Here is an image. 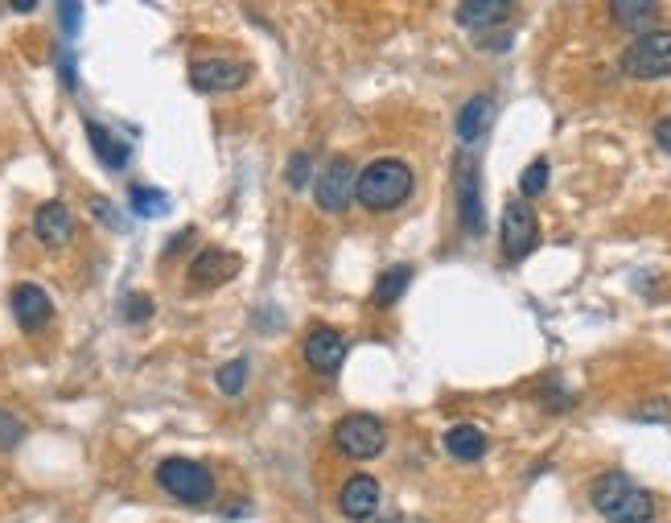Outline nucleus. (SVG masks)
Listing matches in <instances>:
<instances>
[{
	"mask_svg": "<svg viewBox=\"0 0 671 523\" xmlns=\"http://www.w3.org/2000/svg\"><path fill=\"white\" fill-rule=\"evenodd\" d=\"M408 285H412V269H408V264H396V269H388L379 281H375L371 302L375 305H396L400 297H404Z\"/></svg>",
	"mask_w": 671,
	"mask_h": 523,
	"instance_id": "nucleus-20",
	"label": "nucleus"
},
{
	"mask_svg": "<svg viewBox=\"0 0 671 523\" xmlns=\"http://www.w3.org/2000/svg\"><path fill=\"white\" fill-rule=\"evenodd\" d=\"M499 239H502V255H507V260H523V255L540 243V219H535V210H531L523 198H516V203L502 207Z\"/></svg>",
	"mask_w": 671,
	"mask_h": 523,
	"instance_id": "nucleus-6",
	"label": "nucleus"
},
{
	"mask_svg": "<svg viewBox=\"0 0 671 523\" xmlns=\"http://www.w3.org/2000/svg\"><path fill=\"white\" fill-rule=\"evenodd\" d=\"M132 210L141 219H161V215H170V198L153 186H132Z\"/></svg>",
	"mask_w": 671,
	"mask_h": 523,
	"instance_id": "nucleus-21",
	"label": "nucleus"
},
{
	"mask_svg": "<svg viewBox=\"0 0 671 523\" xmlns=\"http://www.w3.org/2000/svg\"><path fill=\"white\" fill-rule=\"evenodd\" d=\"M507 13H511L507 0H466V4H457V25H466V30H490V25H499Z\"/></svg>",
	"mask_w": 671,
	"mask_h": 523,
	"instance_id": "nucleus-16",
	"label": "nucleus"
},
{
	"mask_svg": "<svg viewBox=\"0 0 671 523\" xmlns=\"http://www.w3.org/2000/svg\"><path fill=\"white\" fill-rule=\"evenodd\" d=\"M355 182H359V174H355V161L329 157L326 170L317 174V186H313V194H317V207L329 210V215H338L343 207H350V198H355Z\"/></svg>",
	"mask_w": 671,
	"mask_h": 523,
	"instance_id": "nucleus-7",
	"label": "nucleus"
},
{
	"mask_svg": "<svg viewBox=\"0 0 671 523\" xmlns=\"http://www.w3.org/2000/svg\"><path fill=\"white\" fill-rule=\"evenodd\" d=\"M379 508V482L367 475L346 478L343 494H338V511H343L350 523H367Z\"/></svg>",
	"mask_w": 671,
	"mask_h": 523,
	"instance_id": "nucleus-13",
	"label": "nucleus"
},
{
	"mask_svg": "<svg viewBox=\"0 0 671 523\" xmlns=\"http://www.w3.org/2000/svg\"><path fill=\"white\" fill-rule=\"evenodd\" d=\"M519 190H523V203L528 198H540L548 190V161H531L523 177H519Z\"/></svg>",
	"mask_w": 671,
	"mask_h": 523,
	"instance_id": "nucleus-23",
	"label": "nucleus"
},
{
	"mask_svg": "<svg viewBox=\"0 0 671 523\" xmlns=\"http://www.w3.org/2000/svg\"><path fill=\"white\" fill-rule=\"evenodd\" d=\"M656 141H659V149H668L671 153V116L656 124Z\"/></svg>",
	"mask_w": 671,
	"mask_h": 523,
	"instance_id": "nucleus-29",
	"label": "nucleus"
},
{
	"mask_svg": "<svg viewBox=\"0 0 671 523\" xmlns=\"http://www.w3.org/2000/svg\"><path fill=\"white\" fill-rule=\"evenodd\" d=\"M87 207H91V215L99 222H104V227H111V231H125L128 222H125V215H120V210L111 207L108 198H91V203H87Z\"/></svg>",
	"mask_w": 671,
	"mask_h": 523,
	"instance_id": "nucleus-24",
	"label": "nucleus"
},
{
	"mask_svg": "<svg viewBox=\"0 0 671 523\" xmlns=\"http://www.w3.org/2000/svg\"><path fill=\"white\" fill-rule=\"evenodd\" d=\"M215 383H219L223 396H239V392L248 388V359L239 355V359H231V363H223L219 375H215Z\"/></svg>",
	"mask_w": 671,
	"mask_h": 523,
	"instance_id": "nucleus-22",
	"label": "nucleus"
},
{
	"mask_svg": "<svg viewBox=\"0 0 671 523\" xmlns=\"http://www.w3.org/2000/svg\"><path fill=\"white\" fill-rule=\"evenodd\" d=\"M334 445H338V454L346 458H359V461H371L383 454V445H388V433L383 425L367 413H350L343 416L338 425H334Z\"/></svg>",
	"mask_w": 671,
	"mask_h": 523,
	"instance_id": "nucleus-5",
	"label": "nucleus"
},
{
	"mask_svg": "<svg viewBox=\"0 0 671 523\" xmlns=\"http://www.w3.org/2000/svg\"><path fill=\"white\" fill-rule=\"evenodd\" d=\"M495 120V99L490 96H474L466 108L457 111V141L462 144H474L486 137V128Z\"/></svg>",
	"mask_w": 671,
	"mask_h": 523,
	"instance_id": "nucleus-15",
	"label": "nucleus"
},
{
	"mask_svg": "<svg viewBox=\"0 0 671 523\" xmlns=\"http://www.w3.org/2000/svg\"><path fill=\"white\" fill-rule=\"evenodd\" d=\"M156 487H165L173 499L182 503H206L215 494V475L206 470L203 461L190 458H165L156 466Z\"/></svg>",
	"mask_w": 671,
	"mask_h": 523,
	"instance_id": "nucleus-4",
	"label": "nucleus"
},
{
	"mask_svg": "<svg viewBox=\"0 0 671 523\" xmlns=\"http://www.w3.org/2000/svg\"><path fill=\"white\" fill-rule=\"evenodd\" d=\"M248 75H251L248 66L231 63V58H203V63L190 66V83H194V91H203V96L235 91V87L248 83Z\"/></svg>",
	"mask_w": 671,
	"mask_h": 523,
	"instance_id": "nucleus-9",
	"label": "nucleus"
},
{
	"mask_svg": "<svg viewBox=\"0 0 671 523\" xmlns=\"http://www.w3.org/2000/svg\"><path fill=\"white\" fill-rule=\"evenodd\" d=\"M58 21H63V33L75 37L78 33V21H83V4H58Z\"/></svg>",
	"mask_w": 671,
	"mask_h": 523,
	"instance_id": "nucleus-26",
	"label": "nucleus"
},
{
	"mask_svg": "<svg viewBox=\"0 0 671 523\" xmlns=\"http://www.w3.org/2000/svg\"><path fill=\"white\" fill-rule=\"evenodd\" d=\"M13 317L17 326L25 334H37L42 326H46L50 317H54V305H50V293L42 285H33V281H25V285L13 288Z\"/></svg>",
	"mask_w": 671,
	"mask_h": 523,
	"instance_id": "nucleus-11",
	"label": "nucleus"
},
{
	"mask_svg": "<svg viewBox=\"0 0 671 523\" xmlns=\"http://www.w3.org/2000/svg\"><path fill=\"white\" fill-rule=\"evenodd\" d=\"M589 499L609 523H651V515H656V499L642 491L639 482H630L623 470L597 475Z\"/></svg>",
	"mask_w": 671,
	"mask_h": 523,
	"instance_id": "nucleus-1",
	"label": "nucleus"
},
{
	"mask_svg": "<svg viewBox=\"0 0 671 523\" xmlns=\"http://www.w3.org/2000/svg\"><path fill=\"white\" fill-rule=\"evenodd\" d=\"M305 363L317 375H334L346 363V338L338 330H329V326L310 330V338H305Z\"/></svg>",
	"mask_w": 671,
	"mask_h": 523,
	"instance_id": "nucleus-10",
	"label": "nucleus"
},
{
	"mask_svg": "<svg viewBox=\"0 0 671 523\" xmlns=\"http://www.w3.org/2000/svg\"><path fill=\"white\" fill-rule=\"evenodd\" d=\"M623 70L630 79H668L671 75V30L639 33L623 54Z\"/></svg>",
	"mask_w": 671,
	"mask_h": 523,
	"instance_id": "nucleus-3",
	"label": "nucleus"
},
{
	"mask_svg": "<svg viewBox=\"0 0 671 523\" xmlns=\"http://www.w3.org/2000/svg\"><path fill=\"white\" fill-rule=\"evenodd\" d=\"M87 141H91V149H95V157L104 161L108 170H125L128 165V144H120V137H111L108 128L104 124H95V120H87Z\"/></svg>",
	"mask_w": 671,
	"mask_h": 523,
	"instance_id": "nucleus-18",
	"label": "nucleus"
},
{
	"mask_svg": "<svg viewBox=\"0 0 671 523\" xmlns=\"http://www.w3.org/2000/svg\"><path fill=\"white\" fill-rule=\"evenodd\" d=\"M609 17H614L623 30L647 33V25L659 17V4L656 0H614V4H609Z\"/></svg>",
	"mask_w": 671,
	"mask_h": 523,
	"instance_id": "nucleus-19",
	"label": "nucleus"
},
{
	"mask_svg": "<svg viewBox=\"0 0 671 523\" xmlns=\"http://www.w3.org/2000/svg\"><path fill=\"white\" fill-rule=\"evenodd\" d=\"M289 186L293 190L310 186V153H293V161H289Z\"/></svg>",
	"mask_w": 671,
	"mask_h": 523,
	"instance_id": "nucleus-25",
	"label": "nucleus"
},
{
	"mask_svg": "<svg viewBox=\"0 0 671 523\" xmlns=\"http://www.w3.org/2000/svg\"><path fill=\"white\" fill-rule=\"evenodd\" d=\"M457 215L469 236H483L486 231V207H483V174H478V161L462 157L457 161Z\"/></svg>",
	"mask_w": 671,
	"mask_h": 523,
	"instance_id": "nucleus-8",
	"label": "nucleus"
},
{
	"mask_svg": "<svg viewBox=\"0 0 671 523\" xmlns=\"http://www.w3.org/2000/svg\"><path fill=\"white\" fill-rule=\"evenodd\" d=\"M17 437H21V425H17L13 416H4V413H0V445L17 442Z\"/></svg>",
	"mask_w": 671,
	"mask_h": 523,
	"instance_id": "nucleus-28",
	"label": "nucleus"
},
{
	"mask_svg": "<svg viewBox=\"0 0 671 523\" xmlns=\"http://www.w3.org/2000/svg\"><path fill=\"white\" fill-rule=\"evenodd\" d=\"M383 523H421V520H408V515H391V520H383Z\"/></svg>",
	"mask_w": 671,
	"mask_h": 523,
	"instance_id": "nucleus-31",
	"label": "nucleus"
},
{
	"mask_svg": "<svg viewBox=\"0 0 671 523\" xmlns=\"http://www.w3.org/2000/svg\"><path fill=\"white\" fill-rule=\"evenodd\" d=\"M235 272H239V255L210 248V252L194 255V264H190V285L215 288V285H223V281H231Z\"/></svg>",
	"mask_w": 671,
	"mask_h": 523,
	"instance_id": "nucleus-14",
	"label": "nucleus"
},
{
	"mask_svg": "<svg viewBox=\"0 0 671 523\" xmlns=\"http://www.w3.org/2000/svg\"><path fill=\"white\" fill-rule=\"evenodd\" d=\"M58 70H63L66 87H75V58H71V54H63V58H58Z\"/></svg>",
	"mask_w": 671,
	"mask_h": 523,
	"instance_id": "nucleus-30",
	"label": "nucleus"
},
{
	"mask_svg": "<svg viewBox=\"0 0 671 523\" xmlns=\"http://www.w3.org/2000/svg\"><path fill=\"white\" fill-rule=\"evenodd\" d=\"M445 454L457 461H478L486 454V433L474 425H453L445 433Z\"/></svg>",
	"mask_w": 671,
	"mask_h": 523,
	"instance_id": "nucleus-17",
	"label": "nucleus"
},
{
	"mask_svg": "<svg viewBox=\"0 0 671 523\" xmlns=\"http://www.w3.org/2000/svg\"><path fill=\"white\" fill-rule=\"evenodd\" d=\"M33 236L42 239L46 248H66V243L75 239V215L66 210V203L50 198V203H42L37 215H33Z\"/></svg>",
	"mask_w": 671,
	"mask_h": 523,
	"instance_id": "nucleus-12",
	"label": "nucleus"
},
{
	"mask_svg": "<svg viewBox=\"0 0 671 523\" xmlns=\"http://www.w3.org/2000/svg\"><path fill=\"white\" fill-rule=\"evenodd\" d=\"M412 194V170L404 161H375L355 182V198L367 210H396Z\"/></svg>",
	"mask_w": 671,
	"mask_h": 523,
	"instance_id": "nucleus-2",
	"label": "nucleus"
},
{
	"mask_svg": "<svg viewBox=\"0 0 671 523\" xmlns=\"http://www.w3.org/2000/svg\"><path fill=\"white\" fill-rule=\"evenodd\" d=\"M125 314H128V322H144V317L153 314V302H144V297H128Z\"/></svg>",
	"mask_w": 671,
	"mask_h": 523,
	"instance_id": "nucleus-27",
	"label": "nucleus"
}]
</instances>
